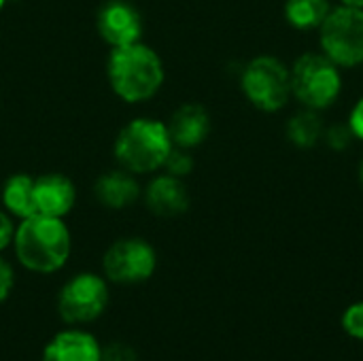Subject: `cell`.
Masks as SVG:
<instances>
[{"label":"cell","instance_id":"cell-24","mask_svg":"<svg viewBox=\"0 0 363 361\" xmlns=\"http://www.w3.org/2000/svg\"><path fill=\"white\" fill-rule=\"evenodd\" d=\"M13 236H15V226L11 221V217L6 213L0 211V251L6 249L11 243H13Z\"/></svg>","mask_w":363,"mask_h":361},{"label":"cell","instance_id":"cell-26","mask_svg":"<svg viewBox=\"0 0 363 361\" xmlns=\"http://www.w3.org/2000/svg\"><path fill=\"white\" fill-rule=\"evenodd\" d=\"M359 181H362V185H363V160H362V164H359Z\"/></svg>","mask_w":363,"mask_h":361},{"label":"cell","instance_id":"cell-21","mask_svg":"<svg viewBox=\"0 0 363 361\" xmlns=\"http://www.w3.org/2000/svg\"><path fill=\"white\" fill-rule=\"evenodd\" d=\"M100 361H138V355L125 343H111V345L102 347V360Z\"/></svg>","mask_w":363,"mask_h":361},{"label":"cell","instance_id":"cell-23","mask_svg":"<svg viewBox=\"0 0 363 361\" xmlns=\"http://www.w3.org/2000/svg\"><path fill=\"white\" fill-rule=\"evenodd\" d=\"M349 128L357 140H363V98L357 100V104L353 106V111L349 115Z\"/></svg>","mask_w":363,"mask_h":361},{"label":"cell","instance_id":"cell-14","mask_svg":"<svg viewBox=\"0 0 363 361\" xmlns=\"http://www.w3.org/2000/svg\"><path fill=\"white\" fill-rule=\"evenodd\" d=\"M94 196L96 200L113 211L119 209H128L132 206L138 196H140V185L136 183V179L132 177V172L128 170H111L106 174H102L96 185H94Z\"/></svg>","mask_w":363,"mask_h":361},{"label":"cell","instance_id":"cell-13","mask_svg":"<svg viewBox=\"0 0 363 361\" xmlns=\"http://www.w3.org/2000/svg\"><path fill=\"white\" fill-rule=\"evenodd\" d=\"M102 347L100 343L81 330H66L53 336L45 351L43 361H100Z\"/></svg>","mask_w":363,"mask_h":361},{"label":"cell","instance_id":"cell-2","mask_svg":"<svg viewBox=\"0 0 363 361\" xmlns=\"http://www.w3.org/2000/svg\"><path fill=\"white\" fill-rule=\"evenodd\" d=\"M106 74L113 91L121 100L145 102L160 91L164 83V64L151 47L134 43L111 51Z\"/></svg>","mask_w":363,"mask_h":361},{"label":"cell","instance_id":"cell-9","mask_svg":"<svg viewBox=\"0 0 363 361\" xmlns=\"http://www.w3.org/2000/svg\"><path fill=\"white\" fill-rule=\"evenodd\" d=\"M96 28L100 38L113 49L140 43L143 17L128 0H108L96 15Z\"/></svg>","mask_w":363,"mask_h":361},{"label":"cell","instance_id":"cell-22","mask_svg":"<svg viewBox=\"0 0 363 361\" xmlns=\"http://www.w3.org/2000/svg\"><path fill=\"white\" fill-rule=\"evenodd\" d=\"M13 285H15V274H13V268L0 257V304L11 296L13 291Z\"/></svg>","mask_w":363,"mask_h":361},{"label":"cell","instance_id":"cell-16","mask_svg":"<svg viewBox=\"0 0 363 361\" xmlns=\"http://www.w3.org/2000/svg\"><path fill=\"white\" fill-rule=\"evenodd\" d=\"M330 11H332L330 0H287L285 2V19L296 30L321 28Z\"/></svg>","mask_w":363,"mask_h":361},{"label":"cell","instance_id":"cell-1","mask_svg":"<svg viewBox=\"0 0 363 361\" xmlns=\"http://www.w3.org/2000/svg\"><path fill=\"white\" fill-rule=\"evenodd\" d=\"M13 247L19 264L26 270L51 274L68 262L72 240L62 219L34 215L21 219L13 236Z\"/></svg>","mask_w":363,"mask_h":361},{"label":"cell","instance_id":"cell-5","mask_svg":"<svg viewBox=\"0 0 363 361\" xmlns=\"http://www.w3.org/2000/svg\"><path fill=\"white\" fill-rule=\"evenodd\" d=\"M240 85L255 109L264 113H277L289 102L291 72L279 57L259 55L245 66Z\"/></svg>","mask_w":363,"mask_h":361},{"label":"cell","instance_id":"cell-25","mask_svg":"<svg viewBox=\"0 0 363 361\" xmlns=\"http://www.w3.org/2000/svg\"><path fill=\"white\" fill-rule=\"evenodd\" d=\"M345 6H353V9H363V0H340Z\"/></svg>","mask_w":363,"mask_h":361},{"label":"cell","instance_id":"cell-10","mask_svg":"<svg viewBox=\"0 0 363 361\" xmlns=\"http://www.w3.org/2000/svg\"><path fill=\"white\" fill-rule=\"evenodd\" d=\"M77 202L74 183L64 174H43L34 179L36 215L64 219Z\"/></svg>","mask_w":363,"mask_h":361},{"label":"cell","instance_id":"cell-18","mask_svg":"<svg viewBox=\"0 0 363 361\" xmlns=\"http://www.w3.org/2000/svg\"><path fill=\"white\" fill-rule=\"evenodd\" d=\"M162 168L166 170V174H172V177H177V179H183V177H187V174L194 170V160H191V155L187 153V149L172 147Z\"/></svg>","mask_w":363,"mask_h":361},{"label":"cell","instance_id":"cell-7","mask_svg":"<svg viewBox=\"0 0 363 361\" xmlns=\"http://www.w3.org/2000/svg\"><path fill=\"white\" fill-rule=\"evenodd\" d=\"M157 266L155 249L143 238H121L113 243L104 257L102 270L117 285H136L153 277Z\"/></svg>","mask_w":363,"mask_h":361},{"label":"cell","instance_id":"cell-8","mask_svg":"<svg viewBox=\"0 0 363 361\" xmlns=\"http://www.w3.org/2000/svg\"><path fill=\"white\" fill-rule=\"evenodd\" d=\"M106 304V281L94 272L72 277L57 296V313L66 323H89L104 313Z\"/></svg>","mask_w":363,"mask_h":361},{"label":"cell","instance_id":"cell-12","mask_svg":"<svg viewBox=\"0 0 363 361\" xmlns=\"http://www.w3.org/2000/svg\"><path fill=\"white\" fill-rule=\"evenodd\" d=\"M147 209L157 217H177L189 209V194L181 179L162 174L153 179L145 191Z\"/></svg>","mask_w":363,"mask_h":361},{"label":"cell","instance_id":"cell-4","mask_svg":"<svg viewBox=\"0 0 363 361\" xmlns=\"http://www.w3.org/2000/svg\"><path fill=\"white\" fill-rule=\"evenodd\" d=\"M291 72V94L311 111L332 106L342 91L338 66L323 53H304L296 60Z\"/></svg>","mask_w":363,"mask_h":361},{"label":"cell","instance_id":"cell-11","mask_svg":"<svg viewBox=\"0 0 363 361\" xmlns=\"http://www.w3.org/2000/svg\"><path fill=\"white\" fill-rule=\"evenodd\" d=\"M166 126H168V134L174 147L194 149L208 138L211 117L206 109L200 104H183L172 113Z\"/></svg>","mask_w":363,"mask_h":361},{"label":"cell","instance_id":"cell-3","mask_svg":"<svg viewBox=\"0 0 363 361\" xmlns=\"http://www.w3.org/2000/svg\"><path fill=\"white\" fill-rule=\"evenodd\" d=\"M168 126L157 119H132L115 140V160L132 174L160 170L172 149Z\"/></svg>","mask_w":363,"mask_h":361},{"label":"cell","instance_id":"cell-27","mask_svg":"<svg viewBox=\"0 0 363 361\" xmlns=\"http://www.w3.org/2000/svg\"><path fill=\"white\" fill-rule=\"evenodd\" d=\"M4 2H6V0H0V11H2V6H4Z\"/></svg>","mask_w":363,"mask_h":361},{"label":"cell","instance_id":"cell-20","mask_svg":"<svg viewBox=\"0 0 363 361\" xmlns=\"http://www.w3.org/2000/svg\"><path fill=\"white\" fill-rule=\"evenodd\" d=\"M323 136L328 138V145H330L332 149H336V151L347 149V147L351 145V140L355 138L353 132H351V128H349V123H347V126H342V123H340V126H332Z\"/></svg>","mask_w":363,"mask_h":361},{"label":"cell","instance_id":"cell-6","mask_svg":"<svg viewBox=\"0 0 363 361\" xmlns=\"http://www.w3.org/2000/svg\"><path fill=\"white\" fill-rule=\"evenodd\" d=\"M321 49L336 66L355 68L363 64V9L336 6L321 28Z\"/></svg>","mask_w":363,"mask_h":361},{"label":"cell","instance_id":"cell-19","mask_svg":"<svg viewBox=\"0 0 363 361\" xmlns=\"http://www.w3.org/2000/svg\"><path fill=\"white\" fill-rule=\"evenodd\" d=\"M340 326L345 330V334L353 340L363 343V302H355L351 304L342 317H340Z\"/></svg>","mask_w":363,"mask_h":361},{"label":"cell","instance_id":"cell-15","mask_svg":"<svg viewBox=\"0 0 363 361\" xmlns=\"http://www.w3.org/2000/svg\"><path fill=\"white\" fill-rule=\"evenodd\" d=\"M2 204L19 219L34 217V179L30 174H13L2 187Z\"/></svg>","mask_w":363,"mask_h":361},{"label":"cell","instance_id":"cell-17","mask_svg":"<svg viewBox=\"0 0 363 361\" xmlns=\"http://www.w3.org/2000/svg\"><path fill=\"white\" fill-rule=\"evenodd\" d=\"M325 134L323 121L319 117V111H302L298 115H294L287 123V138L291 145H296L298 149H311L315 147Z\"/></svg>","mask_w":363,"mask_h":361}]
</instances>
